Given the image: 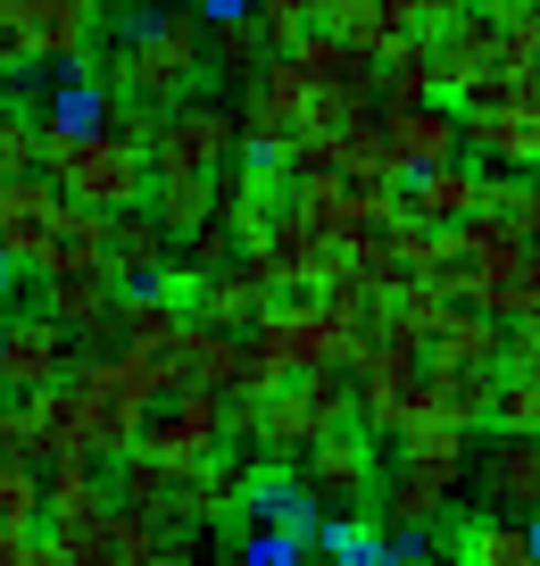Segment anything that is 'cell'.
Here are the masks:
<instances>
[{
	"label": "cell",
	"instance_id": "f35d334b",
	"mask_svg": "<svg viewBox=\"0 0 540 566\" xmlns=\"http://www.w3.org/2000/svg\"><path fill=\"white\" fill-rule=\"evenodd\" d=\"M242 558H250V566H308V533L258 525V533H242Z\"/></svg>",
	"mask_w": 540,
	"mask_h": 566
},
{
	"label": "cell",
	"instance_id": "52a82bcc",
	"mask_svg": "<svg viewBox=\"0 0 540 566\" xmlns=\"http://www.w3.org/2000/svg\"><path fill=\"white\" fill-rule=\"evenodd\" d=\"M292 475H299V500H308L316 516H367L374 492H383V442L358 433V424H341V433H325Z\"/></svg>",
	"mask_w": 540,
	"mask_h": 566
},
{
	"label": "cell",
	"instance_id": "2e32d148",
	"mask_svg": "<svg viewBox=\"0 0 540 566\" xmlns=\"http://www.w3.org/2000/svg\"><path fill=\"white\" fill-rule=\"evenodd\" d=\"M474 492L490 516H540V433H490L474 459Z\"/></svg>",
	"mask_w": 540,
	"mask_h": 566
},
{
	"label": "cell",
	"instance_id": "603a6c76",
	"mask_svg": "<svg viewBox=\"0 0 540 566\" xmlns=\"http://www.w3.org/2000/svg\"><path fill=\"white\" fill-rule=\"evenodd\" d=\"M266 308H275V283H266L250 259H233V266H216V275H200L192 317H200V325H225V334H250Z\"/></svg>",
	"mask_w": 540,
	"mask_h": 566
},
{
	"label": "cell",
	"instance_id": "d6a6232c",
	"mask_svg": "<svg viewBox=\"0 0 540 566\" xmlns=\"http://www.w3.org/2000/svg\"><path fill=\"white\" fill-rule=\"evenodd\" d=\"M100 492V459H84V450H59V459H42V509H92Z\"/></svg>",
	"mask_w": 540,
	"mask_h": 566
},
{
	"label": "cell",
	"instance_id": "ffe728a7",
	"mask_svg": "<svg viewBox=\"0 0 540 566\" xmlns=\"http://www.w3.org/2000/svg\"><path fill=\"white\" fill-rule=\"evenodd\" d=\"M117 292L125 283L108 275H51L42 283V317H59L75 342H92V358H108V317H117Z\"/></svg>",
	"mask_w": 540,
	"mask_h": 566
},
{
	"label": "cell",
	"instance_id": "7bdbcfd3",
	"mask_svg": "<svg viewBox=\"0 0 540 566\" xmlns=\"http://www.w3.org/2000/svg\"><path fill=\"white\" fill-rule=\"evenodd\" d=\"M200 566H250L242 558V533H209V542H200Z\"/></svg>",
	"mask_w": 540,
	"mask_h": 566
},
{
	"label": "cell",
	"instance_id": "277c9868",
	"mask_svg": "<svg viewBox=\"0 0 540 566\" xmlns=\"http://www.w3.org/2000/svg\"><path fill=\"white\" fill-rule=\"evenodd\" d=\"M108 92L117 101H141V108H174L192 101L200 75H209V18H200L192 0H174V9H150V25L108 51Z\"/></svg>",
	"mask_w": 540,
	"mask_h": 566
},
{
	"label": "cell",
	"instance_id": "e0dca14e",
	"mask_svg": "<svg viewBox=\"0 0 540 566\" xmlns=\"http://www.w3.org/2000/svg\"><path fill=\"white\" fill-rule=\"evenodd\" d=\"M433 67H441V101L474 92L483 75H507V25H490L483 9H466L457 25L433 34Z\"/></svg>",
	"mask_w": 540,
	"mask_h": 566
},
{
	"label": "cell",
	"instance_id": "83f0119b",
	"mask_svg": "<svg viewBox=\"0 0 540 566\" xmlns=\"http://www.w3.org/2000/svg\"><path fill=\"white\" fill-rule=\"evenodd\" d=\"M108 566H200V533L117 509V549H108Z\"/></svg>",
	"mask_w": 540,
	"mask_h": 566
},
{
	"label": "cell",
	"instance_id": "f1b7e54d",
	"mask_svg": "<svg viewBox=\"0 0 540 566\" xmlns=\"http://www.w3.org/2000/svg\"><path fill=\"white\" fill-rule=\"evenodd\" d=\"M216 209H225V176H158L150 184V217L174 233V242H192Z\"/></svg>",
	"mask_w": 540,
	"mask_h": 566
},
{
	"label": "cell",
	"instance_id": "ee69618b",
	"mask_svg": "<svg viewBox=\"0 0 540 566\" xmlns=\"http://www.w3.org/2000/svg\"><path fill=\"white\" fill-rule=\"evenodd\" d=\"M18 566H75L67 549L51 542V533H25V549H18Z\"/></svg>",
	"mask_w": 540,
	"mask_h": 566
},
{
	"label": "cell",
	"instance_id": "4fadbf2b",
	"mask_svg": "<svg viewBox=\"0 0 540 566\" xmlns=\"http://www.w3.org/2000/svg\"><path fill=\"white\" fill-rule=\"evenodd\" d=\"M383 159L391 176H424V167H449L466 159V117L449 101H416V108H383Z\"/></svg>",
	"mask_w": 540,
	"mask_h": 566
},
{
	"label": "cell",
	"instance_id": "836d02e7",
	"mask_svg": "<svg viewBox=\"0 0 540 566\" xmlns=\"http://www.w3.org/2000/svg\"><path fill=\"white\" fill-rule=\"evenodd\" d=\"M42 516H51V509H42V467L9 459V467H0V533H34Z\"/></svg>",
	"mask_w": 540,
	"mask_h": 566
},
{
	"label": "cell",
	"instance_id": "f546056e",
	"mask_svg": "<svg viewBox=\"0 0 540 566\" xmlns=\"http://www.w3.org/2000/svg\"><path fill=\"white\" fill-rule=\"evenodd\" d=\"M100 266H108V217L67 209V226L51 233V250L34 259V275L51 283V275H100Z\"/></svg>",
	"mask_w": 540,
	"mask_h": 566
},
{
	"label": "cell",
	"instance_id": "74e56055",
	"mask_svg": "<svg viewBox=\"0 0 540 566\" xmlns=\"http://www.w3.org/2000/svg\"><path fill=\"white\" fill-rule=\"evenodd\" d=\"M34 167H42V134L0 101V176H34Z\"/></svg>",
	"mask_w": 540,
	"mask_h": 566
},
{
	"label": "cell",
	"instance_id": "44dd1931",
	"mask_svg": "<svg viewBox=\"0 0 540 566\" xmlns=\"http://www.w3.org/2000/svg\"><path fill=\"white\" fill-rule=\"evenodd\" d=\"M424 367H449V375L507 367V325L483 317V308H466V301H449V317H441L433 342H424Z\"/></svg>",
	"mask_w": 540,
	"mask_h": 566
},
{
	"label": "cell",
	"instance_id": "f6af8a7d",
	"mask_svg": "<svg viewBox=\"0 0 540 566\" xmlns=\"http://www.w3.org/2000/svg\"><path fill=\"white\" fill-rule=\"evenodd\" d=\"M490 25H523V18H540V0H474Z\"/></svg>",
	"mask_w": 540,
	"mask_h": 566
},
{
	"label": "cell",
	"instance_id": "1f68e13d",
	"mask_svg": "<svg viewBox=\"0 0 540 566\" xmlns=\"http://www.w3.org/2000/svg\"><path fill=\"white\" fill-rule=\"evenodd\" d=\"M474 217H490L499 233H516V242H540V184L532 176H483V209Z\"/></svg>",
	"mask_w": 540,
	"mask_h": 566
},
{
	"label": "cell",
	"instance_id": "484cf974",
	"mask_svg": "<svg viewBox=\"0 0 540 566\" xmlns=\"http://www.w3.org/2000/svg\"><path fill=\"white\" fill-rule=\"evenodd\" d=\"M416 101H441L433 34H400L374 51V108H416Z\"/></svg>",
	"mask_w": 540,
	"mask_h": 566
},
{
	"label": "cell",
	"instance_id": "4316f807",
	"mask_svg": "<svg viewBox=\"0 0 540 566\" xmlns=\"http://www.w3.org/2000/svg\"><path fill=\"white\" fill-rule=\"evenodd\" d=\"M400 192H407V209H416L424 226H466V217L483 209V167H474V159L424 167V176H407Z\"/></svg>",
	"mask_w": 540,
	"mask_h": 566
},
{
	"label": "cell",
	"instance_id": "6da1fadb",
	"mask_svg": "<svg viewBox=\"0 0 540 566\" xmlns=\"http://www.w3.org/2000/svg\"><path fill=\"white\" fill-rule=\"evenodd\" d=\"M341 424H358V384H349V367L283 375L258 400H225V442H250L258 459H283V467H299L325 433H341Z\"/></svg>",
	"mask_w": 540,
	"mask_h": 566
},
{
	"label": "cell",
	"instance_id": "7dc6e473",
	"mask_svg": "<svg viewBox=\"0 0 540 566\" xmlns=\"http://www.w3.org/2000/svg\"><path fill=\"white\" fill-rule=\"evenodd\" d=\"M192 9H200V18H209V25H216V18H242L250 0H192Z\"/></svg>",
	"mask_w": 540,
	"mask_h": 566
},
{
	"label": "cell",
	"instance_id": "d4e9b609",
	"mask_svg": "<svg viewBox=\"0 0 540 566\" xmlns=\"http://www.w3.org/2000/svg\"><path fill=\"white\" fill-rule=\"evenodd\" d=\"M167 266H174V233L150 217V200L125 209V217H108V275L117 283H158Z\"/></svg>",
	"mask_w": 540,
	"mask_h": 566
},
{
	"label": "cell",
	"instance_id": "d590c367",
	"mask_svg": "<svg viewBox=\"0 0 540 566\" xmlns=\"http://www.w3.org/2000/svg\"><path fill=\"white\" fill-rule=\"evenodd\" d=\"M374 9H383L391 42H400V34H441V25H457L474 0H374Z\"/></svg>",
	"mask_w": 540,
	"mask_h": 566
},
{
	"label": "cell",
	"instance_id": "ab89813d",
	"mask_svg": "<svg viewBox=\"0 0 540 566\" xmlns=\"http://www.w3.org/2000/svg\"><path fill=\"white\" fill-rule=\"evenodd\" d=\"M507 75H516V84H523V92L540 101V18L507 25Z\"/></svg>",
	"mask_w": 540,
	"mask_h": 566
},
{
	"label": "cell",
	"instance_id": "7402d4cb",
	"mask_svg": "<svg viewBox=\"0 0 540 566\" xmlns=\"http://www.w3.org/2000/svg\"><path fill=\"white\" fill-rule=\"evenodd\" d=\"M441 542H449L457 566H540L532 516H449Z\"/></svg>",
	"mask_w": 540,
	"mask_h": 566
},
{
	"label": "cell",
	"instance_id": "e575fe53",
	"mask_svg": "<svg viewBox=\"0 0 540 566\" xmlns=\"http://www.w3.org/2000/svg\"><path fill=\"white\" fill-rule=\"evenodd\" d=\"M490 433H540V375L499 367V400H490Z\"/></svg>",
	"mask_w": 540,
	"mask_h": 566
},
{
	"label": "cell",
	"instance_id": "5bb4252c",
	"mask_svg": "<svg viewBox=\"0 0 540 566\" xmlns=\"http://www.w3.org/2000/svg\"><path fill=\"white\" fill-rule=\"evenodd\" d=\"M67 209H75V200L59 192L42 167H34V176H18L9 192H0V266H34L42 250H51V233L67 226Z\"/></svg>",
	"mask_w": 540,
	"mask_h": 566
},
{
	"label": "cell",
	"instance_id": "3957f363",
	"mask_svg": "<svg viewBox=\"0 0 540 566\" xmlns=\"http://www.w3.org/2000/svg\"><path fill=\"white\" fill-rule=\"evenodd\" d=\"M474 483V424H416L391 442V475L374 492V516L391 533H433L449 525V500Z\"/></svg>",
	"mask_w": 540,
	"mask_h": 566
},
{
	"label": "cell",
	"instance_id": "bcb514c9",
	"mask_svg": "<svg viewBox=\"0 0 540 566\" xmlns=\"http://www.w3.org/2000/svg\"><path fill=\"white\" fill-rule=\"evenodd\" d=\"M18 317V266H0V325Z\"/></svg>",
	"mask_w": 540,
	"mask_h": 566
},
{
	"label": "cell",
	"instance_id": "30bf717a",
	"mask_svg": "<svg viewBox=\"0 0 540 566\" xmlns=\"http://www.w3.org/2000/svg\"><path fill=\"white\" fill-rule=\"evenodd\" d=\"M108 0H0V34L18 59H51V67H75L100 34Z\"/></svg>",
	"mask_w": 540,
	"mask_h": 566
},
{
	"label": "cell",
	"instance_id": "ba28073f",
	"mask_svg": "<svg viewBox=\"0 0 540 566\" xmlns=\"http://www.w3.org/2000/svg\"><path fill=\"white\" fill-rule=\"evenodd\" d=\"M308 108H316V84L292 67V59H266V67L242 84V101H233V117H242V150H275V159H292L299 142H308Z\"/></svg>",
	"mask_w": 540,
	"mask_h": 566
},
{
	"label": "cell",
	"instance_id": "8992f818",
	"mask_svg": "<svg viewBox=\"0 0 540 566\" xmlns=\"http://www.w3.org/2000/svg\"><path fill=\"white\" fill-rule=\"evenodd\" d=\"M233 159H242V117H233V101H209V92H192V101L158 108L150 184H158V176H225Z\"/></svg>",
	"mask_w": 540,
	"mask_h": 566
},
{
	"label": "cell",
	"instance_id": "60d3db41",
	"mask_svg": "<svg viewBox=\"0 0 540 566\" xmlns=\"http://www.w3.org/2000/svg\"><path fill=\"white\" fill-rule=\"evenodd\" d=\"M108 134H125V142H141V150H150V134H158V108L117 101V108H108Z\"/></svg>",
	"mask_w": 540,
	"mask_h": 566
},
{
	"label": "cell",
	"instance_id": "9c48e42d",
	"mask_svg": "<svg viewBox=\"0 0 540 566\" xmlns=\"http://www.w3.org/2000/svg\"><path fill=\"white\" fill-rule=\"evenodd\" d=\"M349 384H358V433H374V442L433 424V367L424 358H358Z\"/></svg>",
	"mask_w": 540,
	"mask_h": 566
},
{
	"label": "cell",
	"instance_id": "8fae6325",
	"mask_svg": "<svg viewBox=\"0 0 540 566\" xmlns=\"http://www.w3.org/2000/svg\"><path fill=\"white\" fill-rule=\"evenodd\" d=\"M67 375H75V334L59 317L25 308V317L0 325V400H34V391L67 384Z\"/></svg>",
	"mask_w": 540,
	"mask_h": 566
},
{
	"label": "cell",
	"instance_id": "c3c4849f",
	"mask_svg": "<svg viewBox=\"0 0 540 566\" xmlns=\"http://www.w3.org/2000/svg\"><path fill=\"white\" fill-rule=\"evenodd\" d=\"M134 9H174V0H134Z\"/></svg>",
	"mask_w": 540,
	"mask_h": 566
},
{
	"label": "cell",
	"instance_id": "9a60e30c",
	"mask_svg": "<svg viewBox=\"0 0 540 566\" xmlns=\"http://www.w3.org/2000/svg\"><path fill=\"white\" fill-rule=\"evenodd\" d=\"M466 150L490 159V167H507V176H532L540 167V101L516 84L499 108H466Z\"/></svg>",
	"mask_w": 540,
	"mask_h": 566
},
{
	"label": "cell",
	"instance_id": "5b68a950",
	"mask_svg": "<svg viewBox=\"0 0 540 566\" xmlns=\"http://www.w3.org/2000/svg\"><path fill=\"white\" fill-rule=\"evenodd\" d=\"M42 176L92 217H125L150 200V150L125 134H84V142H42Z\"/></svg>",
	"mask_w": 540,
	"mask_h": 566
},
{
	"label": "cell",
	"instance_id": "7a4b0ae2",
	"mask_svg": "<svg viewBox=\"0 0 540 566\" xmlns=\"http://www.w3.org/2000/svg\"><path fill=\"white\" fill-rule=\"evenodd\" d=\"M117 475H108V500L134 516H158V525H209L225 533L233 516H242V467L216 450V459H192V467H174V459H150V450H125V459H108Z\"/></svg>",
	"mask_w": 540,
	"mask_h": 566
},
{
	"label": "cell",
	"instance_id": "681fc988",
	"mask_svg": "<svg viewBox=\"0 0 540 566\" xmlns=\"http://www.w3.org/2000/svg\"><path fill=\"white\" fill-rule=\"evenodd\" d=\"M416 566H441V558H416Z\"/></svg>",
	"mask_w": 540,
	"mask_h": 566
},
{
	"label": "cell",
	"instance_id": "d6986e66",
	"mask_svg": "<svg viewBox=\"0 0 540 566\" xmlns=\"http://www.w3.org/2000/svg\"><path fill=\"white\" fill-rule=\"evenodd\" d=\"M308 549H325V566H416L424 558L416 533H391L383 516H316Z\"/></svg>",
	"mask_w": 540,
	"mask_h": 566
},
{
	"label": "cell",
	"instance_id": "7c38bea8",
	"mask_svg": "<svg viewBox=\"0 0 540 566\" xmlns=\"http://www.w3.org/2000/svg\"><path fill=\"white\" fill-rule=\"evenodd\" d=\"M150 459H174V467H192V459H216L225 450V391H167V400H150V417H141V442Z\"/></svg>",
	"mask_w": 540,
	"mask_h": 566
},
{
	"label": "cell",
	"instance_id": "4dcf8cb0",
	"mask_svg": "<svg viewBox=\"0 0 540 566\" xmlns=\"http://www.w3.org/2000/svg\"><path fill=\"white\" fill-rule=\"evenodd\" d=\"M266 59H283V42L266 34V18H250V9H242V18H216L209 25V67H225V75H242V84H250Z\"/></svg>",
	"mask_w": 540,
	"mask_h": 566
},
{
	"label": "cell",
	"instance_id": "ac0fdd59",
	"mask_svg": "<svg viewBox=\"0 0 540 566\" xmlns=\"http://www.w3.org/2000/svg\"><path fill=\"white\" fill-rule=\"evenodd\" d=\"M108 108H117V92H108V75L92 67V59H75V67L51 75V92H42V142H84L108 125Z\"/></svg>",
	"mask_w": 540,
	"mask_h": 566
},
{
	"label": "cell",
	"instance_id": "cb8c5ba5",
	"mask_svg": "<svg viewBox=\"0 0 540 566\" xmlns=\"http://www.w3.org/2000/svg\"><path fill=\"white\" fill-rule=\"evenodd\" d=\"M174 384H200V391H233L242 384V367H250V342L242 334H225V325H183V334H174Z\"/></svg>",
	"mask_w": 540,
	"mask_h": 566
},
{
	"label": "cell",
	"instance_id": "b9f144b4",
	"mask_svg": "<svg viewBox=\"0 0 540 566\" xmlns=\"http://www.w3.org/2000/svg\"><path fill=\"white\" fill-rule=\"evenodd\" d=\"M9 459H34V433H25L18 400H0V467H9Z\"/></svg>",
	"mask_w": 540,
	"mask_h": 566
},
{
	"label": "cell",
	"instance_id": "8d00e7d4",
	"mask_svg": "<svg viewBox=\"0 0 540 566\" xmlns=\"http://www.w3.org/2000/svg\"><path fill=\"white\" fill-rule=\"evenodd\" d=\"M233 259H242V233H233L225 217H209L192 242H174V266H192V275H216V266H233Z\"/></svg>",
	"mask_w": 540,
	"mask_h": 566
}]
</instances>
